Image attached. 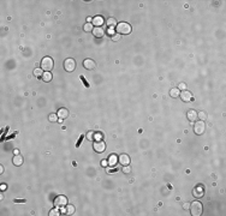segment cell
<instances>
[{"label":"cell","instance_id":"cell-1","mask_svg":"<svg viewBox=\"0 0 226 216\" xmlns=\"http://www.w3.org/2000/svg\"><path fill=\"white\" fill-rule=\"evenodd\" d=\"M53 65H54V63H53L52 58L45 57L42 60H41V68H42L45 72H49V71L53 68Z\"/></svg>","mask_w":226,"mask_h":216},{"label":"cell","instance_id":"cell-2","mask_svg":"<svg viewBox=\"0 0 226 216\" xmlns=\"http://www.w3.org/2000/svg\"><path fill=\"white\" fill-rule=\"evenodd\" d=\"M117 31L118 34H123V35H127L131 33V25L129 23L122 22L119 24H117Z\"/></svg>","mask_w":226,"mask_h":216},{"label":"cell","instance_id":"cell-3","mask_svg":"<svg viewBox=\"0 0 226 216\" xmlns=\"http://www.w3.org/2000/svg\"><path fill=\"white\" fill-rule=\"evenodd\" d=\"M190 211H191V215L194 216H200L202 215V204L200 202H192L191 206H190Z\"/></svg>","mask_w":226,"mask_h":216},{"label":"cell","instance_id":"cell-4","mask_svg":"<svg viewBox=\"0 0 226 216\" xmlns=\"http://www.w3.org/2000/svg\"><path fill=\"white\" fill-rule=\"evenodd\" d=\"M64 68H65V71H68V72H72V71L76 68V61H75L73 59H71V58L66 59V60L64 61Z\"/></svg>","mask_w":226,"mask_h":216},{"label":"cell","instance_id":"cell-5","mask_svg":"<svg viewBox=\"0 0 226 216\" xmlns=\"http://www.w3.org/2000/svg\"><path fill=\"white\" fill-rule=\"evenodd\" d=\"M204 130H206V125H204V123L201 120V121H196L195 123V126H194V131H195V133L196 135H202L204 132Z\"/></svg>","mask_w":226,"mask_h":216},{"label":"cell","instance_id":"cell-6","mask_svg":"<svg viewBox=\"0 0 226 216\" xmlns=\"http://www.w3.org/2000/svg\"><path fill=\"white\" fill-rule=\"evenodd\" d=\"M66 204H68V199H66L65 196H58V197H56L54 205H56V208H63V206H65Z\"/></svg>","mask_w":226,"mask_h":216},{"label":"cell","instance_id":"cell-7","mask_svg":"<svg viewBox=\"0 0 226 216\" xmlns=\"http://www.w3.org/2000/svg\"><path fill=\"white\" fill-rule=\"evenodd\" d=\"M106 149V144L103 143V140H96L94 143V150L96 152H103Z\"/></svg>","mask_w":226,"mask_h":216},{"label":"cell","instance_id":"cell-8","mask_svg":"<svg viewBox=\"0 0 226 216\" xmlns=\"http://www.w3.org/2000/svg\"><path fill=\"white\" fill-rule=\"evenodd\" d=\"M179 97H181V100H183L184 102H189V101H192L194 99H192V94L190 91H186V90H183L181 92V95H179Z\"/></svg>","mask_w":226,"mask_h":216},{"label":"cell","instance_id":"cell-9","mask_svg":"<svg viewBox=\"0 0 226 216\" xmlns=\"http://www.w3.org/2000/svg\"><path fill=\"white\" fill-rule=\"evenodd\" d=\"M83 66H84V68H87V70H94L95 66H96V64H95V61L91 60V59H85V60L83 61Z\"/></svg>","mask_w":226,"mask_h":216},{"label":"cell","instance_id":"cell-10","mask_svg":"<svg viewBox=\"0 0 226 216\" xmlns=\"http://www.w3.org/2000/svg\"><path fill=\"white\" fill-rule=\"evenodd\" d=\"M118 162L122 165V166H127L130 163V157L126 155V154H122L119 157H118Z\"/></svg>","mask_w":226,"mask_h":216},{"label":"cell","instance_id":"cell-11","mask_svg":"<svg viewBox=\"0 0 226 216\" xmlns=\"http://www.w3.org/2000/svg\"><path fill=\"white\" fill-rule=\"evenodd\" d=\"M93 34H94L95 37L100 38V37H102V36L105 35V30L102 29L101 26H94V29H93Z\"/></svg>","mask_w":226,"mask_h":216},{"label":"cell","instance_id":"cell-12","mask_svg":"<svg viewBox=\"0 0 226 216\" xmlns=\"http://www.w3.org/2000/svg\"><path fill=\"white\" fill-rule=\"evenodd\" d=\"M203 193H204L203 186L198 185V186H196V187L194 189V196H195V197L200 198V197H202V196H203Z\"/></svg>","mask_w":226,"mask_h":216},{"label":"cell","instance_id":"cell-13","mask_svg":"<svg viewBox=\"0 0 226 216\" xmlns=\"http://www.w3.org/2000/svg\"><path fill=\"white\" fill-rule=\"evenodd\" d=\"M69 115V112L66 108H59V111H58V116H59V119H66Z\"/></svg>","mask_w":226,"mask_h":216},{"label":"cell","instance_id":"cell-14","mask_svg":"<svg viewBox=\"0 0 226 216\" xmlns=\"http://www.w3.org/2000/svg\"><path fill=\"white\" fill-rule=\"evenodd\" d=\"M93 23H94V26H101L103 24V18L101 16H96L93 18Z\"/></svg>","mask_w":226,"mask_h":216},{"label":"cell","instance_id":"cell-15","mask_svg":"<svg viewBox=\"0 0 226 216\" xmlns=\"http://www.w3.org/2000/svg\"><path fill=\"white\" fill-rule=\"evenodd\" d=\"M186 116H188V119H189V121H196V119H197V113L195 112V111H189L188 114H186Z\"/></svg>","mask_w":226,"mask_h":216},{"label":"cell","instance_id":"cell-16","mask_svg":"<svg viewBox=\"0 0 226 216\" xmlns=\"http://www.w3.org/2000/svg\"><path fill=\"white\" fill-rule=\"evenodd\" d=\"M179 95H181V90H179L178 88H173V89H171V90H170V96H171V97H173V99L179 97Z\"/></svg>","mask_w":226,"mask_h":216},{"label":"cell","instance_id":"cell-17","mask_svg":"<svg viewBox=\"0 0 226 216\" xmlns=\"http://www.w3.org/2000/svg\"><path fill=\"white\" fill-rule=\"evenodd\" d=\"M23 163V157L21 155H14L13 156V165L14 166H22Z\"/></svg>","mask_w":226,"mask_h":216},{"label":"cell","instance_id":"cell-18","mask_svg":"<svg viewBox=\"0 0 226 216\" xmlns=\"http://www.w3.org/2000/svg\"><path fill=\"white\" fill-rule=\"evenodd\" d=\"M108 166H115L117 165V162H118V157L115 156V155H110V157H108Z\"/></svg>","mask_w":226,"mask_h":216},{"label":"cell","instance_id":"cell-19","mask_svg":"<svg viewBox=\"0 0 226 216\" xmlns=\"http://www.w3.org/2000/svg\"><path fill=\"white\" fill-rule=\"evenodd\" d=\"M42 79L45 80V82H51L52 80V73L51 72H45L42 75Z\"/></svg>","mask_w":226,"mask_h":216},{"label":"cell","instance_id":"cell-20","mask_svg":"<svg viewBox=\"0 0 226 216\" xmlns=\"http://www.w3.org/2000/svg\"><path fill=\"white\" fill-rule=\"evenodd\" d=\"M58 118H59V116H58V114L52 113V114H49V116H48V120H49L51 123H56V121H58V120H59Z\"/></svg>","mask_w":226,"mask_h":216},{"label":"cell","instance_id":"cell-21","mask_svg":"<svg viewBox=\"0 0 226 216\" xmlns=\"http://www.w3.org/2000/svg\"><path fill=\"white\" fill-rule=\"evenodd\" d=\"M107 25H108L110 28H114V26L117 25V21H115L114 18H108V19H107Z\"/></svg>","mask_w":226,"mask_h":216},{"label":"cell","instance_id":"cell-22","mask_svg":"<svg viewBox=\"0 0 226 216\" xmlns=\"http://www.w3.org/2000/svg\"><path fill=\"white\" fill-rule=\"evenodd\" d=\"M66 214L68 215L75 214V206L73 205H66Z\"/></svg>","mask_w":226,"mask_h":216},{"label":"cell","instance_id":"cell-23","mask_svg":"<svg viewBox=\"0 0 226 216\" xmlns=\"http://www.w3.org/2000/svg\"><path fill=\"white\" fill-rule=\"evenodd\" d=\"M93 29H94V26H93L91 23H87V24H84V26H83V30H84V31H93Z\"/></svg>","mask_w":226,"mask_h":216},{"label":"cell","instance_id":"cell-24","mask_svg":"<svg viewBox=\"0 0 226 216\" xmlns=\"http://www.w3.org/2000/svg\"><path fill=\"white\" fill-rule=\"evenodd\" d=\"M42 75H43V70L42 68H35L34 70V76H36V77H42Z\"/></svg>","mask_w":226,"mask_h":216},{"label":"cell","instance_id":"cell-25","mask_svg":"<svg viewBox=\"0 0 226 216\" xmlns=\"http://www.w3.org/2000/svg\"><path fill=\"white\" fill-rule=\"evenodd\" d=\"M48 215H49V216H59V215H60V211L56 209V206L54 209H52V210L49 211V214H48Z\"/></svg>","mask_w":226,"mask_h":216},{"label":"cell","instance_id":"cell-26","mask_svg":"<svg viewBox=\"0 0 226 216\" xmlns=\"http://www.w3.org/2000/svg\"><path fill=\"white\" fill-rule=\"evenodd\" d=\"M79 79H81V82L85 85V88H89V87H90V85H89V83L87 82V79L84 78V76H79Z\"/></svg>","mask_w":226,"mask_h":216},{"label":"cell","instance_id":"cell-27","mask_svg":"<svg viewBox=\"0 0 226 216\" xmlns=\"http://www.w3.org/2000/svg\"><path fill=\"white\" fill-rule=\"evenodd\" d=\"M197 118H200L201 120H204V119H207V114L204 112H200V113H197Z\"/></svg>","mask_w":226,"mask_h":216},{"label":"cell","instance_id":"cell-28","mask_svg":"<svg viewBox=\"0 0 226 216\" xmlns=\"http://www.w3.org/2000/svg\"><path fill=\"white\" fill-rule=\"evenodd\" d=\"M94 139H95V142L96 140H102V135L101 133H95L94 135Z\"/></svg>","mask_w":226,"mask_h":216},{"label":"cell","instance_id":"cell-29","mask_svg":"<svg viewBox=\"0 0 226 216\" xmlns=\"http://www.w3.org/2000/svg\"><path fill=\"white\" fill-rule=\"evenodd\" d=\"M87 139H88V140H93V138H94V133H93V132H91V131H89V132H88V133H87Z\"/></svg>","mask_w":226,"mask_h":216},{"label":"cell","instance_id":"cell-30","mask_svg":"<svg viewBox=\"0 0 226 216\" xmlns=\"http://www.w3.org/2000/svg\"><path fill=\"white\" fill-rule=\"evenodd\" d=\"M178 89H179V90H185V89H186V84H185V83H179V84H178Z\"/></svg>","mask_w":226,"mask_h":216},{"label":"cell","instance_id":"cell-31","mask_svg":"<svg viewBox=\"0 0 226 216\" xmlns=\"http://www.w3.org/2000/svg\"><path fill=\"white\" fill-rule=\"evenodd\" d=\"M107 34L110 35V36H113V35L115 34V31H114V29H113V28H110V29L107 30Z\"/></svg>","mask_w":226,"mask_h":216},{"label":"cell","instance_id":"cell-32","mask_svg":"<svg viewBox=\"0 0 226 216\" xmlns=\"http://www.w3.org/2000/svg\"><path fill=\"white\" fill-rule=\"evenodd\" d=\"M130 171H131V168H130L129 166H124V167H123V172H124V173H130Z\"/></svg>","mask_w":226,"mask_h":216},{"label":"cell","instance_id":"cell-33","mask_svg":"<svg viewBox=\"0 0 226 216\" xmlns=\"http://www.w3.org/2000/svg\"><path fill=\"white\" fill-rule=\"evenodd\" d=\"M119 37H120V34H114L112 36V40L113 41H118V40H119Z\"/></svg>","mask_w":226,"mask_h":216},{"label":"cell","instance_id":"cell-34","mask_svg":"<svg viewBox=\"0 0 226 216\" xmlns=\"http://www.w3.org/2000/svg\"><path fill=\"white\" fill-rule=\"evenodd\" d=\"M83 138H84V136H83V135H82V136L79 137V139L77 140V144H76V147H77V148H78L79 145H81V143H82V139H83Z\"/></svg>","mask_w":226,"mask_h":216},{"label":"cell","instance_id":"cell-35","mask_svg":"<svg viewBox=\"0 0 226 216\" xmlns=\"http://www.w3.org/2000/svg\"><path fill=\"white\" fill-rule=\"evenodd\" d=\"M183 208H184L185 210H189V209H190V203H184Z\"/></svg>","mask_w":226,"mask_h":216},{"label":"cell","instance_id":"cell-36","mask_svg":"<svg viewBox=\"0 0 226 216\" xmlns=\"http://www.w3.org/2000/svg\"><path fill=\"white\" fill-rule=\"evenodd\" d=\"M107 165H108V161H106V160L101 161V166L102 167H107Z\"/></svg>","mask_w":226,"mask_h":216},{"label":"cell","instance_id":"cell-37","mask_svg":"<svg viewBox=\"0 0 226 216\" xmlns=\"http://www.w3.org/2000/svg\"><path fill=\"white\" fill-rule=\"evenodd\" d=\"M14 203H25V199H14Z\"/></svg>","mask_w":226,"mask_h":216},{"label":"cell","instance_id":"cell-38","mask_svg":"<svg viewBox=\"0 0 226 216\" xmlns=\"http://www.w3.org/2000/svg\"><path fill=\"white\" fill-rule=\"evenodd\" d=\"M107 171L110 172V173H112V172H115V171H117V168H115V167H113V168H108Z\"/></svg>","mask_w":226,"mask_h":216},{"label":"cell","instance_id":"cell-39","mask_svg":"<svg viewBox=\"0 0 226 216\" xmlns=\"http://www.w3.org/2000/svg\"><path fill=\"white\" fill-rule=\"evenodd\" d=\"M13 154H14V155H19V150H18V149H14V150H13Z\"/></svg>","mask_w":226,"mask_h":216},{"label":"cell","instance_id":"cell-40","mask_svg":"<svg viewBox=\"0 0 226 216\" xmlns=\"http://www.w3.org/2000/svg\"><path fill=\"white\" fill-rule=\"evenodd\" d=\"M6 189V185L5 184H1V190H5Z\"/></svg>","mask_w":226,"mask_h":216},{"label":"cell","instance_id":"cell-41","mask_svg":"<svg viewBox=\"0 0 226 216\" xmlns=\"http://www.w3.org/2000/svg\"><path fill=\"white\" fill-rule=\"evenodd\" d=\"M87 21H88V23H90L91 21H93V18H91V17H88V18H87Z\"/></svg>","mask_w":226,"mask_h":216},{"label":"cell","instance_id":"cell-42","mask_svg":"<svg viewBox=\"0 0 226 216\" xmlns=\"http://www.w3.org/2000/svg\"><path fill=\"white\" fill-rule=\"evenodd\" d=\"M2 172H4V167H2V166H0V173L2 174Z\"/></svg>","mask_w":226,"mask_h":216}]
</instances>
